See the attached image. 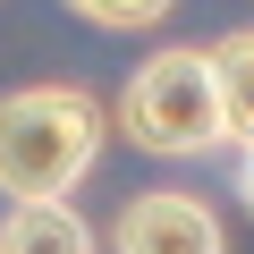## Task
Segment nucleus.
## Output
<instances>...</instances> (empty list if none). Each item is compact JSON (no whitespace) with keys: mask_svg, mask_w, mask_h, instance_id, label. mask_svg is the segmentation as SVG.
I'll return each instance as SVG.
<instances>
[{"mask_svg":"<svg viewBox=\"0 0 254 254\" xmlns=\"http://www.w3.org/2000/svg\"><path fill=\"white\" fill-rule=\"evenodd\" d=\"M102 102L85 85H26L0 102V195L9 203H60L102 161Z\"/></svg>","mask_w":254,"mask_h":254,"instance_id":"f257e3e1","label":"nucleus"},{"mask_svg":"<svg viewBox=\"0 0 254 254\" xmlns=\"http://www.w3.org/2000/svg\"><path fill=\"white\" fill-rule=\"evenodd\" d=\"M119 127L161 161H195L212 144H229V110H220V76H212V43H178L153 51L119 93Z\"/></svg>","mask_w":254,"mask_h":254,"instance_id":"f03ea898","label":"nucleus"},{"mask_svg":"<svg viewBox=\"0 0 254 254\" xmlns=\"http://www.w3.org/2000/svg\"><path fill=\"white\" fill-rule=\"evenodd\" d=\"M110 254H220V220L195 195H136L110 229Z\"/></svg>","mask_w":254,"mask_h":254,"instance_id":"7ed1b4c3","label":"nucleus"},{"mask_svg":"<svg viewBox=\"0 0 254 254\" xmlns=\"http://www.w3.org/2000/svg\"><path fill=\"white\" fill-rule=\"evenodd\" d=\"M0 254H93V229H85L68 203H9Z\"/></svg>","mask_w":254,"mask_h":254,"instance_id":"20e7f679","label":"nucleus"},{"mask_svg":"<svg viewBox=\"0 0 254 254\" xmlns=\"http://www.w3.org/2000/svg\"><path fill=\"white\" fill-rule=\"evenodd\" d=\"M212 76H220V110H229V144H254V26L212 43Z\"/></svg>","mask_w":254,"mask_h":254,"instance_id":"39448f33","label":"nucleus"},{"mask_svg":"<svg viewBox=\"0 0 254 254\" xmlns=\"http://www.w3.org/2000/svg\"><path fill=\"white\" fill-rule=\"evenodd\" d=\"M68 9L85 26H102V34H144V26H161L178 9V0H68Z\"/></svg>","mask_w":254,"mask_h":254,"instance_id":"423d86ee","label":"nucleus"},{"mask_svg":"<svg viewBox=\"0 0 254 254\" xmlns=\"http://www.w3.org/2000/svg\"><path fill=\"white\" fill-rule=\"evenodd\" d=\"M246 161H237V195H246V212H254V144H237Z\"/></svg>","mask_w":254,"mask_h":254,"instance_id":"0eeeda50","label":"nucleus"}]
</instances>
